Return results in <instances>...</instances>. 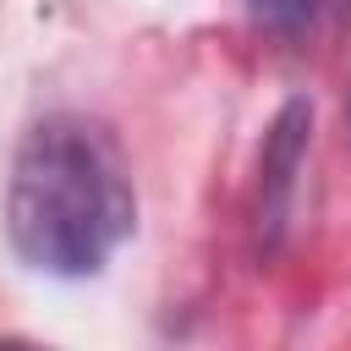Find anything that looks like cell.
<instances>
[{
    "instance_id": "obj_1",
    "label": "cell",
    "mask_w": 351,
    "mask_h": 351,
    "mask_svg": "<svg viewBox=\"0 0 351 351\" xmlns=\"http://www.w3.org/2000/svg\"><path fill=\"white\" fill-rule=\"evenodd\" d=\"M132 170L121 159V143L99 121L44 115L38 126H27L5 197V230L22 263L66 280L99 274L132 236Z\"/></svg>"
},
{
    "instance_id": "obj_2",
    "label": "cell",
    "mask_w": 351,
    "mask_h": 351,
    "mask_svg": "<svg viewBox=\"0 0 351 351\" xmlns=\"http://www.w3.org/2000/svg\"><path fill=\"white\" fill-rule=\"evenodd\" d=\"M252 11H258L263 22H274V27H291V22H302L307 0H252Z\"/></svg>"
}]
</instances>
